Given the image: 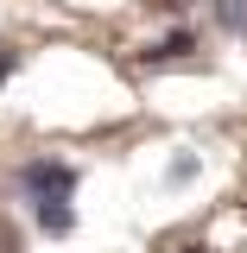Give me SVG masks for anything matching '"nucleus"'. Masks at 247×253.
Masks as SVG:
<instances>
[{"label":"nucleus","mask_w":247,"mask_h":253,"mask_svg":"<svg viewBox=\"0 0 247 253\" xmlns=\"http://www.w3.org/2000/svg\"><path fill=\"white\" fill-rule=\"evenodd\" d=\"M19 184H26L32 196H76V171L57 165V158H32L26 171H19Z\"/></svg>","instance_id":"f257e3e1"},{"label":"nucleus","mask_w":247,"mask_h":253,"mask_svg":"<svg viewBox=\"0 0 247 253\" xmlns=\"http://www.w3.org/2000/svg\"><path fill=\"white\" fill-rule=\"evenodd\" d=\"M32 221H38L51 241H63V234L76 228V209H70V196H32Z\"/></svg>","instance_id":"f03ea898"},{"label":"nucleus","mask_w":247,"mask_h":253,"mask_svg":"<svg viewBox=\"0 0 247 253\" xmlns=\"http://www.w3.org/2000/svg\"><path fill=\"white\" fill-rule=\"evenodd\" d=\"M216 26L235 32V38H247V0H216Z\"/></svg>","instance_id":"7ed1b4c3"},{"label":"nucleus","mask_w":247,"mask_h":253,"mask_svg":"<svg viewBox=\"0 0 247 253\" xmlns=\"http://www.w3.org/2000/svg\"><path fill=\"white\" fill-rule=\"evenodd\" d=\"M184 51H197V38H190V32H171V38H158V44H152V63H165V57H184Z\"/></svg>","instance_id":"20e7f679"},{"label":"nucleus","mask_w":247,"mask_h":253,"mask_svg":"<svg viewBox=\"0 0 247 253\" xmlns=\"http://www.w3.org/2000/svg\"><path fill=\"white\" fill-rule=\"evenodd\" d=\"M13 70H19V51H13V44H6V38H0V83H6V76H13Z\"/></svg>","instance_id":"39448f33"},{"label":"nucleus","mask_w":247,"mask_h":253,"mask_svg":"<svg viewBox=\"0 0 247 253\" xmlns=\"http://www.w3.org/2000/svg\"><path fill=\"white\" fill-rule=\"evenodd\" d=\"M146 6H152V13H184L190 0H146Z\"/></svg>","instance_id":"423d86ee"},{"label":"nucleus","mask_w":247,"mask_h":253,"mask_svg":"<svg viewBox=\"0 0 247 253\" xmlns=\"http://www.w3.org/2000/svg\"><path fill=\"white\" fill-rule=\"evenodd\" d=\"M0 253H19V241H13V228L0 221Z\"/></svg>","instance_id":"0eeeda50"}]
</instances>
